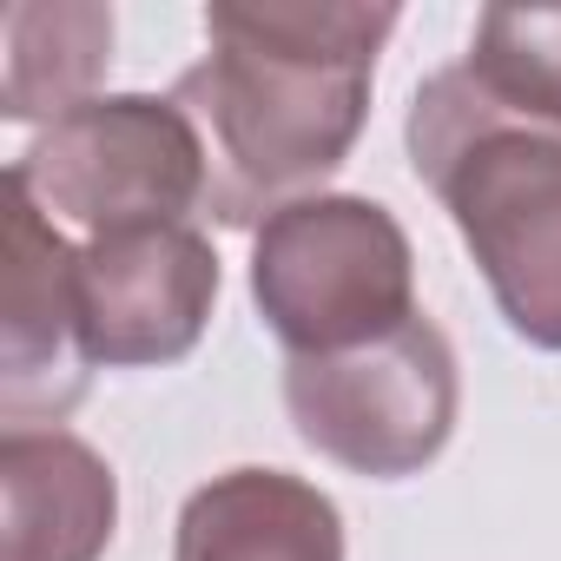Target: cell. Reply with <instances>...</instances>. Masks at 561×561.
<instances>
[{
    "mask_svg": "<svg viewBox=\"0 0 561 561\" xmlns=\"http://www.w3.org/2000/svg\"><path fill=\"white\" fill-rule=\"evenodd\" d=\"M370 73L344 60H298L244 41H211L198 67L179 73L172 100L192 113L205 139V205L218 225H264L324 185L364 119H370Z\"/></svg>",
    "mask_w": 561,
    "mask_h": 561,
    "instance_id": "cell-2",
    "label": "cell"
},
{
    "mask_svg": "<svg viewBox=\"0 0 561 561\" xmlns=\"http://www.w3.org/2000/svg\"><path fill=\"white\" fill-rule=\"evenodd\" d=\"M285 410L324 462L370 482H397L449 449L462 416V370L449 337L416 311L377 344L337 357H291Z\"/></svg>",
    "mask_w": 561,
    "mask_h": 561,
    "instance_id": "cell-4",
    "label": "cell"
},
{
    "mask_svg": "<svg viewBox=\"0 0 561 561\" xmlns=\"http://www.w3.org/2000/svg\"><path fill=\"white\" fill-rule=\"evenodd\" d=\"M397 8H344V0H218L205 8L211 41H244L298 60H344V67H377L383 41L397 34Z\"/></svg>",
    "mask_w": 561,
    "mask_h": 561,
    "instance_id": "cell-12",
    "label": "cell"
},
{
    "mask_svg": "<svg viewBox=\"0 0 561 561\" xmlns=\"http://www.w3.org/2000/svg\"><path fill=\"white\" fill-rule=\"evenodd\" d=\"M172 561H344V515L291 469H225L185 495Z\"/></svg>",
    "mask_w": 561,
    "mask_h": 561,
    "instance_id": "cell-9",
    "label": "cell"
},
{
    "mask_svg": "<svg viewBox=\"0 0 561 561\" xmlns=\"http://www.w3.org/2000/svg\"><path fill=\"white\" fill-rule=\"evenodd\" d=\"M403 139L508 331L535 351H561V133L495 113L462 67H443L416 87Z\"/></svg>",
    "mask_w": 561,
    "mask_h": 561,
    "instance_id": "cell-1",
    "label": "cell"
},
{
    "mask_svg": "<svg viewBox=\"0 0 561 561\" xmlns=\"http://www.w3.org/2000/svg\"><path fill=\"white\" fill-rule=\"evenodd\" d=\"M41 211H60L106 231L139 225H185L192 205H205V139L179 100L152 93H106L73 106L67 119L41 126V139L8 165Z\"/></svg>",
    "mask_w": 561,
    "mask_h": 561,
    "instance_id": "cell-5",
    "label": "cell"
},
{
    "mask_svg": "<svg viewBox=\"0 0 561 561\" xmlns=\"http://www.w3.org/2000/svg\"><path fill=\"white\" fill-rule=\"evenodd\" d=\"M218 305V251L192 225L106 231L80 251L87 351L106 370H152L192 357Z\"/></svg>",
    "mask_w": 561,
    "mask_h": 561,
    "instance_id": "cell-7",
    "label": "cell"
},
{
    "mask_svg": "<svg viewBox=\"0 0 561 561\" xmlns=\"http://www.w3.org/2000/svg\"><path fill=\"white\" fill-rule=\"evenodd\" d=\"M462 73L495 113L561 133V8H482Z\"/></svg>",
    "mask_w": 561,
    "mask_h": 561,
    "instance_id": "cell-11",
    "label": "cell"
},
{
    "mask_svg": "<svg viewBox=\"0 0 561 561\" xmlns=\"http://www.w3.org/2000/svg\"><path fill=\"white\" fill-rule=\"evenodd\" d=\"M8 489V561H100L119 528L113 462L67 430L0 436Z\"/></svg>",
    "mask_w": 561,
    "mask_h": 561,
    "instance_id": "cell-8",
    "label": "cell"
},
{
    "mask_svg": "<svg viewBox=\"0 0 561 561\" xmlns=\"http://www.w3.org/2000/svg\"><path fill=\"white\" fill-rule=\"evenodd\" d=\"M251 298L291 357H337L416 318V251L390 205L311 192L257 225Z\"/></svg>",
    "mask_w": 561,
    "mask_h": 561,
    "instance_id": "cell-3",
    "label": "cell"
},
{
    "mask_svg": "<svg viewBox=\"0 0 561 561\" xmlns=\"http://www.w3.org/2000/svg\"><path fill=\"white\" fill-rule=\"evenodd\" d=\"M0 47H8V73H0V113L14 126L27 119H67L73 106L100 100L93 87L113 67V8L93 0H14L0 8Z\"/></svg>",
    "mask_w": 561,
    "mask_h": 561,
    "instance_id": "cell-10",
    "label": "cell"
},
{
    "mask_svg": "<svg viewBox=\"0 0 561 561\" xmlns=\"http://www.w3.org/2000/svg\"><path fill=\"white\" fill-rule=\"evenodd\" d=\"M93 351L80 311V251L54 231L41 198L8 172L0 218V416L8 430H60L87 397Z\"/></svg>",
    "mask_w": 561,
    "mask_h": 561,
    "instance_id": "cell-6",
    "label": "cell"
}]
</instances>
